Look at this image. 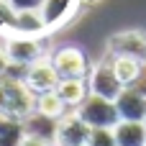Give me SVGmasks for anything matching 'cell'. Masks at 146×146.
I'll use <instances>...</instances> for the list:
<instances>
[{"mask_svg":"<svg viewBox=\"0 0 146 146\" xmlns=\"http://www.w3.org/2000/svg\"><path fill=\"white\" fill-rule=\"evenodd\" d=\"M36 113V95L26 87L21 74H3L0 77V115L10 121H28Z\"/></svg>","mask_w":146,"mask_h":146,"instance_id":"cell-1","label":"cell"},{"mask_svg":"<svg viewBox=\"0 0 146 146\" xmlns=\"http://www.w3.org/2000/svg\"><path fill=\"white\" fill-rule=\"evenodd\" d=\"M3 51L10 62L13 69H26L33 62L49 56L46 49V36H8L3 38Z\"/></svg>","mask_w":146,"mask_h":146,"instance_id":"cell-2","label":"cell"},{"mask_svg":"<svg viewBox=\"0 0 146 146\" xmlns=\"http://www.w3.org/2000/svg\"><path fill=\"white\" fill-rule=\"evenodd\" d=\"M49 59L59 74V80H85L90 74V59L80 46H56L49 51Z\"/></svg>","mask_w":146,"mask_h":146,"instance_id":"cell-3","label":"cell"},{"mask_svg":"<svg viewBox=\"0 0 146 146\" xmlns=\"http://www.w3.org/2000/svg\"><path fill=\"white\" fill-rule=\"evenodd\" d=\"M74 113L90 126V128H113L121 118H118V110H115V103L113 100H105V98H98V95H87L77 108Z\"/></svg>","mask_w":146,"mask_h":146,"instance_id":"cell-4","label":"cell"},{"mask_svg":"<svg viewBox=\"0 0 146 146\" xmlns=\"http://www.w3.org/2000/svg\"><path fill=\"white\" fill-rule=\"evenodd\" d=\"M103 56H131L146 64V33L139 28H128L108 36Z\"/></svg>","mask_w":146,"mask_h":146,"instance_id":"cell-5","label":"cell"},{"mask_svg":"<svg viewBox=\"0 0 146 146\" xmlns=\"http://www.w3.org/2000/svg\"><path fill=\"white\" fill-rule=\"evenodd\" d=\"M87 85H90V92H92V95L105 98V100H115V98L123 92V85L118 82V77H115V72H113L108 56H103L100 62H95V64L90 67Z\"/></svg>","mask_w":146,"mask_h":146,"instance_id":"cell-6","label":"cell"},{"mask_svg":"<svg viewBox=\"0 0 146 146\" xmlns=\"http://www.w3.org/2000/svg\"><path fill=\"white\" fill-rule=\"evenodd\" d=\"M80 8H82L80 0H44L41 8H38V15H41V21H44L46 33L51 36L54 31H59V28H64L67 23H72V21L77 18Z\"/></svg>","mask_w":146,"mask_h":146,"instance_id":"cell-7","label":"cell"},{"mask_svg":"<svg viewBox=\"0 0 146 146\" xmlns=\"http://www.w3.org/2000/svg\"><path fill=\"white\" fill-rule=\"evenodd\" d=\"M90 131H92V128H90L74 110H69L67 115H62V118L54 123V136H51V141H54V146H87Z\"/></svg>","mask_w":146,"mask_h":146,"instance_id":"cell-8","label":"cell"},{"mask_svg":"<svg viewBox=\"0 0 146 146\" xmlns=\"http://www.w3.org/2000/svg\"><path fill=\"white\" fill-rule=\"evenodd\" d=\"M23 82H26V87H28L33 95H41V92H51V90H56V85H59V74H56L51 59L44 56V59H38V62H33L31 67L23 69Z\"/></svg>","mask_w":146,"mask_h":146,"instance_id":"cell-9","label":"cell"},{"mask_svg":"<svg viewBox=\"0 0 146 146\" xmlns=\"http://www.w3.org/2000/svg\"><path fill=\"white\" fill-rule=\"evenodd\" d=\"M118 118L121 121H139L144 123L146 118V92L139 87H123V92L113 100Z\"/></svg>","mask_w":146,"mask_h":146,"instance_id":"cell-10","label":"cell"},{"mask_svg":"<svg viewBox=\"0 0 146 146\" xmlns=\"http://www.w3.org/2000/svg\"><path fill=\"white\" fill-rule=\"evenodd\" d=\"M108 59H110V67H113L115 77H118V82L123 87H133V85L141 82V77H144V72H146L144 62L131 59V56H108Z\"/></svg>","mask_w":146,"mask_h":146,"instance_id":"cell-11","label":"cell"},{"mask_svg":"<svg viewBox=\"0 0 146 146\" xmlns=\"http://www.w3.org/2000/svg\"><path fill=\"white\" fill-rule=\"evenodd\" d=\"M113 136L118 146H146V126L139 121H118Z\"/></svg>","mask_w":146,"mask_h":146,"instance_id":"cell-12","label":"cell"},{"mask_svg":"<svg viewBox=\"0 0 146 146\" xmlns=\"http://www.w3.org/2000/svg\"><path fill=\"white\" fill-rule=\"evenodd\" d=\"M56 95L67 103V108L74 110V108L90 95L87 77H85V80H59V85H56Z\"/></svg>","mask_w":146,"mask_h":146,"instance_id":"cell-13","label":"cell"},{"mask_svg":"<svg viewBox=\"0 0 146 146\" xmlns=\"http://www.w3.org/2000/svg\"><path fill=\"white\" fill-rule=\"evenodd\" d=\"M69 110H72V108H67V103L56 95V90L36 95V113L44 115V118H49V121H59V118L67 115Z\"/></svg>","mask_w":146,"mask_h":146,"instance_id":"cell-14","label":"cell"},{"mask_svg":"<svg viewBox=\"0 0 146 146\" xmlns=\"http://www.w3.org/2000/svg\"><path fill=\"white\" fill-rule=\"evenodd\" d=\"M23 136H26L23 123L0 115V146H21Z\"/></svg>","mask_w":146,"mask_h":146,"instance_id":"cell-15","label":"cell"},{"mask_svg":"<svg viewBox=\"0 0 146 146\" xmlns=\"http://www.w3.org/2000/svg\"><path fill=\"white\" fill-rule=\"evenodd\" d=\"M13 26H15V8L8 0H0V38L13 36Z\"/></svg>","mask_w":146,"mask_h":146,"instance_id":"cell-16","label":"cell"},{"mask_svg":"<svg viewBox=\"0 0 146 146\" xmlns=\"http://www.w3.org/2000/svg\"><path fill=\"white\" fill-rule=\"evenodd\" d=\"M87 146H118L115 136H113V128H92Z\"/></svg>","mask_w":146,"mask_h":146,"instance_id":"cell-17","label":"cell"},{"mask_svg":"<svg viewBox=\"0 0 146 146\" xmlns=\"http://www.w3.org/2000/svg\"><path fill=\"white\" fill-rule=\"evenodd\" d=\"M21 146H54L51 139H44V136H33V133H26Z\"/></svg>","mask_w":146,"mask_h":146,"instance_id":"cell-18","label":"cell"},{"mask_svg":"<svg viewBox=\"0 0 146 146\" xmlns=\"http://www.w3.org/2000/svg\"><path fill=\"white\" fill-rule=\"evenodd\" d=\"M15 10H38L44 0H8Z\"/></svg>","mask_w":146,"mask_h":146,"instance_id":"cell-19","label":"cell"},{"mask_svg":"<svg viewBox=\"0 0 146 146\" xmlns=\"http://www.w3.org/2000/svg\"><path fill=\"white\" fill-rule=\"evenodd\" d=\"M8 69H10V62H8V56H5V51H3V46H0V77L8 74Z\"/></svg>","mask_w":146,"mask_h":146,"instance_id":"cell-20","label":"cell"},{"mask_svg":"<svg viewBox=\"0 0 146 146\" xmlns=\"http://www.w3.org/2000/svg\"><path fill=\"white\" fill-rule=\"evenodd\" d=\"M82 5H98V3H103V0H80Z\"/></svg>","mask_w":146,"mask_h":146,"instance_id":"cell-21","label":"cell"},{"mask_svg":"<svg viewBox=\"0 0 146 146\" xmlns=\"http://www.w3.org/2000/svg\"><path fill=\"white\" fill-rule=\"evenodd\" d=\"M144 126H146V118H144Z\"/></svg>","mask_w":146,"mask_h":146,"instance_id":"cell-22","label":"cell"}]
</instances>
